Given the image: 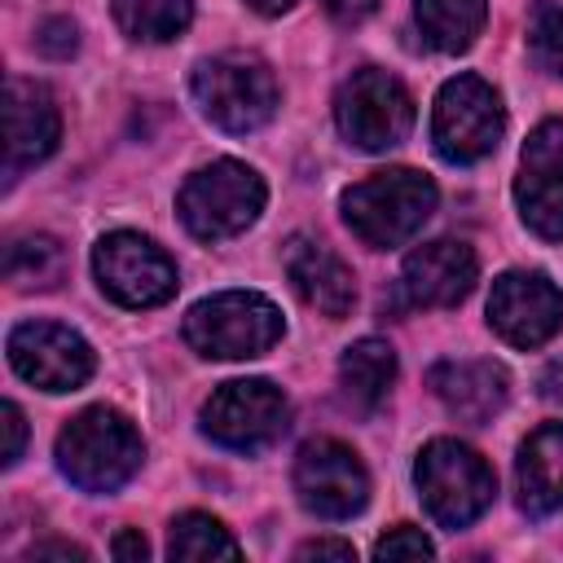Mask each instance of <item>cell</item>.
Here are the masks:
<instances>
[{
  "label": "cell",
  "instance_id": "obj_23",
  "mask_svg": "<svg viewBox=\"0 0 563 563\" xmlns=\"http://www.w3.org/2000/svg\"><path fill=\"white\" fill-rule=\"evenodd\" d=\"M110 9L119 31L136 44H167L194 18V0H110Z\"/></svg>",
  "mask_w": 563,
  "mask_h": 563
},
{
  "label": "cell",
  "instance_id": "obj_14",
  "mask_svg": "<svg viewBox=\"0 0 563 563\" xmlns=\"http://www.w3.org/2000/svg\"><path fill=\"white\" fill-rule=\"evenodd\" d=\"M515 202L523 224L545 238L563 242V119H545L532 128L519 154Z\"/></svg>",
  "mask_w": 563,
  "mask_h": 563
},
{
  "label": "cell",
  "instance_id": "obj_18",
  "mask_svg": "<svg viewBox=\"0 0 563 563\" xmlns=\"http://www.w3.org/2000/svg\"><path fill=\"white\" fill-rule=\"evenodd\" d=\"M431 391L449 413L466 422H488L510 396V374L497 361H440L431 369Z\"/></svg>",
  "mask_w": 563,
  "mask_h": 563
},
{
  "label": "cell",
  "instance_id": "obj_19",
  "mask_svg": "<svg viewBox=\"0 0 563 563\" xmlns=\"http://www.w3.org/2000/svg\"><path fill=\"white\" fill-rule=\"evenodd\" d=\"M515 488L528 515L563 510V422H545L519 444Z\"/></svg>",
  "mask_w": 563,
  "mask_h": 563
},
{
  "label": "cell",
  "instance_id": "obj_13",
  "mask_svg": "<svg viewBox=\"0 0 563 563\" xmlns=\"http://www.w3.org/2000/svg\"><path fill=\"white\" fill-rule=\"evenodd\" d=\"M488 325L510 347H541L563 325V290L537 268L501 273L488 295Z\"/></svg>",
  "mask_w": 563,
  "mask_h": 563
},
{
  "label": "cell",
  "instance_id": "obj_22",
  "mask_svg": "<svg viewBox=\"0 0 563 563\" xmlns=\"http://www.w3.org/2000/svg\"><path fill=\"white\" fill-rule=\"evenodd\" d=\"M66 273V251L48 233L13 238L4 251V277L13 290H53Z\"/></svg>",
  "mask_w": 563,
  "mask_h": 563
},
{
  "label": "cell",
  "instance_id": "obj_4",
  "mask_svg": "<svg viewBox=\"0 0 563 563\" xmlns=\"http://www.w3.org/2000/svg\"><path fill=\"white\" fill-rule=\"evenodd\" d=\"M264 198H268V189H264L255 167H246L238 158H216L180 185L176 211L194 238L224 242V238H238L242 229H251L260 220Z\"/></svg>",
  "mask_w": 563,
  "mask_h": 563
},
{
  "label": "cell",
  "instance_id": "obj_2",
  "mask_svg": "<svg viewBox=\"0 0 563 563\" xmlns=\"http://www.w3.org/2000/svg\"><path fill=\"white\" fill-rule=\"evenodd\" d=\"M435 211V180L418 167H387L365 180H356L343 194V220L347 229L374 246H405Z\"/></svg>",
  "mask_w": 563,
  "mask_h": 563
},
{
  "label": "cell",
  "instance_id": "obj_31",
  "mask_svg": "<svg viewBox=\"0 0 563 563\" xmlns=\"http://www.w3.org/2000/svg\"><path fill=\"white\" fill-rule=\"evenodd\" d=\"M110 550H114V559H123V563H141V559L150 554V545H145L141 532H119Z\"/></svg>",
  "mask_w": 563,
  "mask_h": 563
},
{
  "label": "cell",
  "instance_id": "obj_10",
  "mask_svg": "<svg viewBox=\"0 0 563 563\" xmlns=\"http://www.w3.org/2000/svg\"><path fill=\"white\" fill-rule=\"evenodd\" d=\"M290 405L282 396V387H273L268 378H233L220 383L207 405H202V431L238 453H255L264 444H273L286 431Z\"/></svg>",
  "mask_w": 563,
  "mask_h": 563
},
{
  "label": "cell",
  "instance_id": "obj_3",
  "mask_svg": "<svg viewBox=\"0 0 563 563\" xmlns=\"http://www.w3.org/2000/svg\"><path fill=\"white\" fill-rule=\"evenodd\" d=\"M282 330V308L260 290H220L185 312V343L211 361L264 356Z\"/></svg>",
  "mask_w": 563,
  "mask_h": 563
},
{
  "label": "cell",
  "instance_id": "obj_6",
  "mask_svg": "<svg viewBox=\"0 0 563 563\" xmlns=\"http://www.w3.org/2000/svg\"><path fill=\"white\" fill-rule=\"evenodd\" d=\"M189 92L224 132H255L277 114V79L255 53H216L198 62Z\"/></svg>",
  "mask_w": 563,
  "mask_h": 563
},
{
  "label": "cell",
  "instance_id": "obj_11",
  "mask_svg": "<svg viewBox=\"0 0 563 563\" xmlns=\"http://www.w3.org/2000/svg\"><path fill=\"white\" fill-rule=\"evenodd\" d=\"M295 497L317 519H352L369 501V475L343 440H308L295 453Z\"/></svg>",
  "mask_w": 563,
  "mask_h": 563
},
{
  "label": "cell",
  "instance_id": "obj_17",
  "mask_svg": "<svg viewBox=\"0 0 563 563\" xmlns=\"http://www.w3.org/2000/svg\"><path fill=\"white\" fill-rule=\"evenodd\" d=\"M282 264H286V277L295 286V295L308 308H317L330 321H339V317L352 312V303H356V277H352V268L325 242H317L308 233H295L286 242V251H282Z\"/></svg>",
  "mask_w": 563,
  "mask_h": 563
},
{
  "label": "cell",
  "instance_id": "obj_8",
  "mask_svg": "<svg viewBox=\"0 0 563 563\" xmlns=\"http://www.w3.org/2000/svg\"><path fill=\"white\" fill-rule=\"evenodd\" d=\"M334 123L343 141H352L365 154H383L400 145L413 128V97L409 88L378 66H361L343 79L334 97Z\"/></svg>",
  "mask_w": 563,
  "mask_h": 563
},
{
  "label": "cell",
  "instance_id": "obj_27",
  "mask_svg": "<svg viewBox=\"0 0 563 563\" xmlns=\"http://www.w3.org/2000/svg\"><path fill=\"white\" fill-rule=\"evenodd\" d=\"M0 418H4V435H9V444H4V466H13V462L22 457V444H26V418H22V409H18L13 400L0 405Z\"/></svg>",
  "mask_w": 563,
  "mask_h": 563
},
{
  "label": "cell",
  "instance_id": "obj_12",
  "mask_svg": "<svg viewBox=\"0 0 563 563\" xmlns=\"http://www.w3.org/2000/svg\"><path fill=\"white\" fill-rule=\"evenodd\" d=\"M9 361L13 369L44 387V391H75L92 378V347L79 330L57 321H22L9 330Z\"/></svg>",
  "mask_w": 563,
  "mask_h": 563
},
{
  "label": "cell",
  "instance_id": "obj_26",
  "mask_svg": "<svg viewBox=\"0 0 563 563\" xmlns=\"http://www.w3.org/2000/svg\"><path fill=\"white\" fill-rule=\"evenodd\" d=\"M435 554V545H431V537L422 532V528H413V523H396L387 537H378V545H374V559H431Z\"/></svg>",
  "mask_w": 563,
  "mask_h": 563
},
{
  "label": "cell",
  "instance_id": "obj_5",
  "mask_svg": "<svg viewBox=\"0 0 563 563\" xmlns=\"http://www.w3.org/2000/svg\"><path fill=\"white\" fill-rule=\"evenodd\" d=\"M413 484L422 493V506L427 515L440 523V528H466L475 523L488 506H493V493H497V479H493V466L462 440H431L418 462H413Z\"/></svg>",
  "mask_w": 563,
  "mask_h": 563
},
{
  "label": "cell",
  "instance_id": "obj_28",
  "mask_svg": "<svg viewBox=\"0 0 563 563\" xmlns=\"http://www.w3.org/2000/svg\"><path fill=\"white\" fill-rule=\"evenodd\" d=\"M40 48H44V53H53V57L75 53V22H66V18L44 22V31H40Z\"/></svg>",
  "mask_w": 563,
  "mask_h": 563
},
{
  "label": "cell",
  "instance_id": "obj_1",
  "mask_svg": "<svg viewBox=\"0 0 563 563\" xmlns=\"http://www.w3.org/2000/svg\"><path fill=\"white\" fill-rule=\"evenodd\" d=\"M141 457H145V444L136 427L110 405H92L75 413L57 435V466L84 493L123 488L141 471Z\"/></svg>",
  "mask_w": 563,
  "mask_h": 563
},
{
  "label": "cell",
  "instance_id": "obj_7",
  "mask_svg": "<svg viewBox=\"0 0 563 563\" xmlns=\"http://www.w3.org/2000/svg\"><path fill=\"white\" fill-rule=\"evenodd\" d=\"M506 132V106L479 75H453L440 84L431 106V145L444 163H479Z\"/></svg>",
  "mask_w": 563,
  "mask_h": 563
},
{
  "label": "cell",
  "instance_id": "obj_32",
  "mask_svg": "<svg viewBox=\"0 0 563 563\" xmlns=\"http://www.w3.org/2000/svg\"><path fill=\"white\" fill-rule=\"evenodd\" d=\"M26 559H88V550H79V545H70V541H44V545H35Z\"/></svg>",
  "mask_w": 563,
  "mask_h": 563
},
{
  "label": "cell",
  "instance_id": "obj_16",
  "mask_svg": "<svg viewBox=\"0 0 563 563\" xmlns=\"http://www.w3.org/2000/svg\"><path fill=\"white\" fill-rule=\"evenodd\" d=\"M475 277H479V260L457 238H435L413 246L400 268V286L413 308H453L471 295Z\"/></svg>",
  "mask_w": 563,
  "mask_h": 563
},
{
  "label": "cell",
  "instance_id": "obj_34",
  "mask_svg": "<svg viewBox=\"0 0 563 563\" xmlns=\"http://www.w3.org/2000/svg\"><path fill=\"white\" fill-rule=\"evenodd\" d=\"M255 13H264V18H277V13H286L295 0H246Z\"/></svg>",
  "mask_w": 563,
  "mask_h": 563
},
{
  "label": "cell",
  "instance_id": "obj_29",
  "mask_svg": "<svg viewBox=\"0 0 563 563\" xmlns=\"http://www.w3.org/2000/svg\"><path fill=\"white\" fill-rule=\"evenodd\" d=\"M295 559H339V563H352V559H356V550H352L347 541H334V537H317V541L299 545V550H295Z\"/></svg>",
  "mask_w": 563,
  "mask_h": 563
},
{
  "label": "cell",
  "instance_id": "obj_20",
  "mask_svg": "<svg viewBox=\"0 0 563 563\" xmlns=\"http://www.w3.org/2000/svg\"><path fill=\"white\" fill-rule=\"evenodd\" d=\"M396 383V352L383 339H356L339 361V387L356 409H378Z\"/></svg>",
  "mask_w": 563,
  "mask_h": 563
},
{
  "label": "cell",
  "instance_id": "obj_30",
  "mask_svg": "<svg viewBox=\"0 0 563 563\" xmlns=\"http://www.w3.org/2000/svg\"><path fill=\"white\" fill-rule=\"evenodd\" d=\"M321 9H325L334 22L356 26V22H365V18L378 9V0H321Z\"/></svg>",
  "mask_w": 563,
  "mask_h": 563
},
{
  "label": "cell",
  "instance_id": "obj_9",
  "mask_svg": "<svg viewBox=\"0 0 563 563\" xmlns=\"http://www.w3.org/2000/svg\"><path fill=\"white\" fill-rule=\"evenodd\" d=\"M92 273L97 286L123 308H158L180 286L172 255L145 233H128V229L106 233L92 246Z\"/></svg>",
  "mask_w": 563,
  "mask_h": 563
},
{
  "label": "cell",
  "instance_id": "obj_33",
  "mask_svg": "<svg viewBox=\"0 0 563 563\" xmlns=\"http://www.w3.org/2000/svg\"><path fill=\"white\" fill-rule=\"evenodd\" d=\"M541 396H545V400H563V365H559V361L541 374Z\"/></svg>",
  "mask_w": 563,
  "mask_h": 563
},
{
  "label": "cell",
  "instance_id": "obj_21",
  "mask_svg": "<svg viewBox=\"0 0 563 563\" xmlns=\"http://www.w3.org/2000/svg\"><path fill=\"white\" fill-rule=\"evenodd\" d=\"M413 18L440 53H462L484 31L488 0H413Z\"/></svg>",
  "mask_w": 563,
  "mask_h": 563
},
{
  "label": "cell",
  "instance_id": "obj_24",
  "mask_svg": "<svg viewBox=\"0 0 563 563\" xmlns=\"http://www.w3.org/2000/svg\"><path fill=\"white\" fill-rule=\"evenodd\" d=\"M167 554L172 559H238L242 545L229 537V528L202 510H185L172 519L167 532Z\"/></svg>",
  "mask_w": 563,
  "mask_h": 563
},
{
  "label": "cell",
  "instance_id": "obj_25",
  "mask_svg": "<svg viewBox=\"0 0 563 563\" xmlns=\"http://www.w3.org/2000/svg\"><path fill=\"white\" fill-rule=\"evenodd\" d=\"M528 53L545 75H563V4L541 0L528 18Z\"/></svg>",
  "mask_w": 563,
  "mask_h": 563
},
{
  "label": "cell",
  "instance_id": "obj_15",
  "mask_svg": "<svg viewBox=\"0 0 563 563\" xmlns=\"http://www.w3.org/2000/svg\"><path fill=\"white\" fill-rule=\"evenodd\" d=\"M62 114L44 84L9 79L4 84V180L13 185L26 167L44 163L57 150Z\"/></svg>",
  "mask_w": 563,
  "mask_h": 563
}]
</instances>
